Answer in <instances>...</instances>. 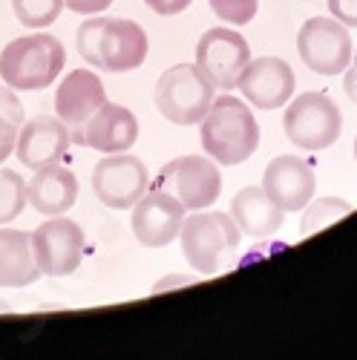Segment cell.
<instances>
[{
	"mask_svg": "<svg viewBox=\"0 0 357 360\" xmlns=\"http://www.w3.org/2000/svg\"><path fill=\"white\" fill-rule=\"evenodd\" d=\"M283 127L294 147L320 153L340 139L343 112L329 93H303L300 98L288 101Z\"/></svg>",
	"mask_w": 357,
	"mask_h": 360,
	"instance_id": "cell-6",
	"label": "cell"
},
{
	"mask_svg": "<svg viewBox=\"0 0 357 360\" xmlns=\"http://www.w3.org/2000/svg\"><path fill=\"white\" fill-rule=\"evenodd\" d=\"M75 46L101 72H133L147 61V35L127 18H89L78 26Z\"/></svg>",
	"mask_w": 357,
	"mask_h": 360,
	"instance_id": "cell-2",
	"label": "cell"
},
{
	"mask_svg": "<svg viewBox=\"0 0 357 360\" xmlns=\"http://www.w3.org/2000/svg\"><path fill=\"white\" fill-rule=\"evenodd\" d=\"M193 283H196V277H185V274L164 277V280H159V283L153 285V294H159V291H167V288H176V285H193Z\"/></svg>",
	"mask_w": 357,
	"mask_h": 360,
	"instance_id": "cell-29",
	"label": "cell"
},
{
	"mask_svg": "<svg viewBox=\"0 0 357 360\" xmlns=\"http://www.w3.org/2000/svg\"><path fill=\"white\" fill-rule=\"evenodd\" d=\"M150 188V173L138 156L110 153L93 167V193L101 205L112 211H130V207Z\"/></svg>",
	"mask_w": 357,
	"mask_h": 360,
	"instance_id": "cell-11",
	"label": "cell"
},
{
	"mask_svg": "<svg viewBox=\"0 0 357 360\" xmlns=\"http://www.w3.org/2000/svg\"><path fill=\"white\" fill-rule=\"evenodd\" d=\"M20 127H23V104L18 101L12 86L0 84V165L15 153Z\"/></svg>",
	"mask_w": 357,
	"mask_h": 360,
	"instance_id": "cell-21",
	"label": "cell"
},
{
	"mask_svg": "<svg viewBox=\"0 0 357 360\" xmlns=\"http://www.w3.org/2000/svg\"><path fill=\"white\" fill-rule=\"evenodd\" d=\"M297 52L317 75H343L351 64L354 44L349 29L335 18H309L297 32Z\"/></svg>",
	"mask_w": 357,
	"mask_h": 360,
	"instance_id": "cell-8",
	"label": "cell"
},
{
	"mask_svg": "<svg viewBox=\"0 0 357 360\" xmlns=\"http://www.w3.org/2000/svg\"><path fill=\"white\" fill-rule=\"evenodd\" d=\"M26 199L44 217L70 214L78 202V176L64 165L41 167L26 182Z\"/></svg>",
	"mask_w": 357,
	"mask_h": 360,
	"instance_id": "cell-18",
	"label": "cell"
},
{
	"mask_svg": "<svg viewBox=\"0 0 357 360\" xmlns=\"http://www.w3.org/2000/svg\"><path fill=\"white\" fill-rule=\"evenodd\" d=\"M214 9V15L231 26H245L257 18L259 0H207Z\"/></svg>",
	"mask_w": 357,
	"mask_h": 360,
	"instance_id": "cell-25",
	"label": "cell"
},
{
	"mask_svg": "<svg viewBox=\"0 0 357 360\" xmlns=\"http://www.w3.org/2000/svg\"><path fill=\"white\" fill-rule=\"evenodd\" d=\"M262 191L271 196L285 214H297L314 199L317 179L306 159L285 153L268 162L262 176Z\"/></svg>",
	"mask_w": 357,
	"mask_h": 360,
	"instance_id": "cell-16",
	"label": "cell"
},
{
	"mask_svg": "<svg viewBox=\"0 0 357 360\" xmlns=\"http://www.w3.org/2000/svg\"><path fill=\"white\" fill-rule=\"evenodd\" d=\"M351 211H354L351 202L337 199V196H323V199L306 205V217H303L300 231H303V236H311V233H317V231H323V228L340 222V219L349 217Z\"/></svg>",
	"mask_w": 357,
	"mask_h": 360,
	"instance_id": "cell-22",
	"label": "cell"
},
{
	"mask_svg": "<svg viewBox=\"0 0 357 360\" xmlns=\"http://www.w3.org/2000/svg\"><path fill=\"white\" fill-rule=\"evenodd\" d=\"M26 205H29V199H26L23 176L18 170L0 167V225L18 219Z\"/></svg>",
	"mask_w": 357,
	"mask_h": 360,
	"instance_id": "cell-23",
	"label": "cell"
},
{
	"mask_svg": "<svg viewBox=\"0 0 357 360\" xmlns=\"http://www.w3.org/2000/svg\"><path fill=\"white\" fill-rule=\"evenodd\" d=\"M138 141V118L122 104H104L78 136V147H93L98 153H124Z\"/></svg>",
	"mask_w": 357,
	"mask_h": 360,
	"instance_id": "cell-17",
	"label": "cell"
},
{
	"mask_svg": "<svg viewBox=\"0 0 357 360\" xmlns=\"http://www.w3.org/2000/svg\"><path fill=\"white\" fill-rule=\"evenodd\" d=\"M130 211H133L130 217L133 236L144 248H167L173 239H178V231H182V222L188 217L185 214L188 207L173 193L159 191V188L147 191Z\"/></svg>",
	"mask_w": 357,
	"mask_h": 360,
	"instance_id": "cell-12",
	"label": "cell"
},
{
	"mask_svg": "<svg viewBox=\"0 0 357 360\" xmlns=\"http://www.w3.org/2000/svg\"><path fill=\"white\" fill-rule=\"evenodd\" d=\"M153 188L173 193L188 211H205L222 193V173L211 156H178L159 170Z\"/></svg>",
	"mask_w": 357,
	"mask_h": 360,
	"instance_id": "cell-7",
	"label": "cell"
},
{
	"mask_svg": "<svg viewBox=\"0 0 357 360\" xmlns=\"http://www.w3.org/2000/svg\"><path fill=\"white\" fill-rule=\"evenodd\" d=\"M107 104L104 84L93 70H72L55 93V115L70 127L72 144L78 141L84 124Z\"/></svg>",
	"mask_w": 357,
	"mask_h": 360,
	"instance_id": "cell-14",
	"label": "cell"
},
{
	"mask_svg": "<svg viewBox=\"0 0 357 360\" xmlns=\"http://www.w3.org/2000/svg\"><path fill=\"white\" fill-rule=\"evenodd\" d=\"M41 265L35 259L32 233L18 228H0V288H23L38 283Z\"/></svg>",
	"mask_w": 357,
	"mask_h": 360,
	"instance_id": "cell-20",
	"label": "cell"
},
{
	"mask_svg": "<svg viewBox=\"0 0 357 360\" xmlns=\"http://www.w3.org/2000/svg\"><path fill=\"white\" fill-rule=\"evenodd\" d=\"M156 15H164V18H173V15H182L193 0H144Z\"/></svg>",
	"mask_w": 357,
	"mask_h": 360,
	"instance_id": "cell-28",
	"label": "cell"
},
{
	"mask_svg": "<svg viewBox=\"0 0 357 360\" xmlns=\"http://www.w3.org/2000/svg\"><path fill=\"white\" fill-rule=\"evenodd\" d=\"M64 6L75 15H98L112 6V0H64Z\"/></svg>",
	"mask_w": 357,
	"mask_h": 360,
	"instance_id": "cell-27",
	"label": "cell"
},
{
	"mask_svg": "<svg viewBox=\"0 0 357 360\" xmlns=\"http://www.w3.org/2000/svg\"><path fill=\"white\" fill-rule=\"evenodd\" d=\"M351 61H354V70H357V46H354V55H351Z\"/></svg>",
	"mask_w": 357,
	"mask_h": 360,
	"instance_id": "cell-32",
	"label": "cell"
},
{
	"mask_svg": "<svg viewBox=\"0 0 357 360\" xmlns=\"http://www.w3.org/2000/svg\"><path fill=\"white\" fill-rule=\"evenodd\" d=\"M67 52L64 44L49 32H35L15 38L0 52V81L15 93L46 89L64 72Z\"/></svg>",
	"mask_w": 357,
	"mask_h": 360,
	"instance_id": "cell-4",
	"label": "cell"
},
{
	"mask_svg": "<svg viewBox=\"0 0 357 360\" xmlns=\"http://www.w3.org/2000/svg\"><path fill=\"white\" fill-rule=\"evenodd\" d=\"M12 9L26 29H46L61 18L67 6L64 0H12Z\"/></svg>",
	"mask_w": 357,
	"mask_h": 360,
	"instance_id": "cell-24",
	"label": "cell"
},
{
	"mask_svg": "<svg viewBox=\"0 0 357 360\" xmlns=\"http://www.w3.org/2000/svg\"><path fill=\"white\" fill-rule=\"evenodd\" d=\"M185 262L196 274L211 277L219 274L231 262H236V251L242 245V231L236 228L231 214L222 211H193L185 217L178 231Z\"/></svg>",
	"mask_w": 357,
	"mask_h": 360,
	"instance_id": "cell-3",
	"label": "cell"
},
{
	"mask_svg": "<svg viewBox=\"0 0 357 360\" xmlns=\"http://www.w3.org/2000/svg\"><path fill=\"white\" fill-rule=\"evenodd\" d=\"M199 139L205 156H211L216 165L233 167L248 162L259 147V122L248 101L233 98L231 93L214 96L211 110L199 122Z\"/></svg>",
	"mask_w": 357,
	"mask_h": 360,
	"instance_id": "cell-1",
	"label": "cell"
},
{
	"mask_svg": "<svg viewBox=\"0 0 357 360\" xmlns=\"http://www.w3.org/2000/svg\"><path fill=\"white\" fill-rule=\"evenodd\" d=\"M32 248L41 265V274L46 277H70L78 271L86 251V236L75 219L49 217L44 225L32 231Z\"/></svg>",
	"mask_w": 357,
	"mask_h": 360,
	"instance_id": "cell-10",
	"label": "cell"
},
{
	"mask_svg": "<svg viewBox=\"0 0 357 360\" xmlns=\"http://www.w3.org/2000/svg\"><path fill=\"white\" fill-rule=\"evenodd\" d=\"M0 311H12V309H9V303H6V300H0Z\"/></svg>",
	"mask_w": 357,
	"mask_h": 360,
	"instance_id": "cell-31",
	"label": "cell"
},
{
	"mask_svg": "<svg viewBox=\"0 0 357 360\" xmlns=\"http://www.w3.org/2000/svg\"><path fill=\"white\" fill-rule=\"evenodd\" d=\"M214 84L196 64H176L162 72L156 84V110L170 124H199L214 101Z\"/></svg>",
	"mask_w": 357,
	"mask_h": 360,
	"instance_id": "cell-5",
	"label": "cell"
},
{
	"mask_svg": "<svg viewBox=\"0 0 357 360\" xmlns=\"http://www.w3.org/2000/svg\"><path fill=\"white\" fill-rule=\"evenodd\" d=\"M236 89H240L245 101L254 104L257 110H277L294 98L297 78H294V70L288 67V61H283V58L259 55L248 61Z\"/></svg>",
	"mask_w": 357,
	"mask_h": 360,
	"instance_id": "cell-13",
	"label": "cell"
},
{
	"mask_svg": "<svg viewBox=\"0 0 357 360\" xmlns=\"http://www.w3.org/2000/svg\"><path fill=\"white\" fill-rule=\"evenodd\" d=\"M72 139L70 127L58 115H38L32 122H23L15 144V156L26 170H41L49 165H61Z\"/></svg>",
	"mask_w": 357,
	"mask_h": 360,
	"instance_id": "cell-15",
	"label": "cell"
},
{
	"mask_svg": "<svg viewBox=\"0 0 357 360\" xmlns=\"http://www.w3.org/2000/svg\"><path fill=\"white\" fill-rule=\"evenodd\" d=\"M329 12L346 29H357V0H329Z\"/></svg>",
	"mask_w": 357,
	"mask_h": 360,
	"instance_id": "cell-26",
	"label": "cell"
},
{
	"mask_svg": "<svg viewBox=\"0 0 357 360\" xmlns=\"http://www.w3.org/2000/svg\"><path fill=\"white\" fill-rule=\"evenodd\" d=\"M248 61H251L248 41L228 26L207 29L196 44V67L216 89H225V93L236 89Z\"/></svg>",
	"mask_w": 357,
	"mask_h": 360,
	"instance_id": "cell-9",
	"label": "cell"
},
{
	"mask_svg": "<svg viewBox=\"0 0 357 360\" xmlns=\"http://www.w3.org/2000/svg\"><path fill=\"white\" fill-rule=\"evenodd\" d=\"M231 217L245 236L251 239H268L274 236L283 222H285V211L268 196L262 188H242L231 199Z\"/></svg>",
	"mask_w": 357,
	"mask_h": 360,
	"instance_id": "cell-19",
	"label": "cell"
},
{
	"mask_svg": "<svg viewBox=\"0 0 357 360\" xmlns=\"http://www.w3.org/2000/svg\"><path fill=\"white\" fill-rule=\"evenodd\" d=\"M354 159H357V139H354Z\"/></svg>",
	"mask_w": 357,
	"mask_h": 360,
	"instance_id": "cell-33",
	"label": "cell"
},
{
	"mask_svg": "<svg viewBox=\"0 0 357 360\" xmlns=\"http://www.w3.org/2000/svg\"><path fill=\"white\" fill-rule=\"evenodd\" d=\"M343 75H346V78H343V89H346L349 101L357 107V70H354V67H346Z\"/></svg>",
	"mask_w": 357,
	"mask_h": 360,
	"instance_id": "cell-30",
	"label": "cell"
}]
</instances>
